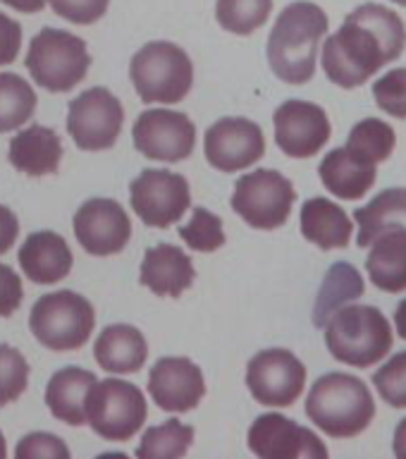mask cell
<instances>
[{
    "mask_svg": "<svg viewBox=\"0 0 406 459\" xmlns=\"http://www.w3.org/2000/svg\"><path fill=\"white\" fill-rule=\"evenodd\" d=\"M404 48L406 27L400 14L378 3H366L344 17L340 31L325 39L323 70L340 89H357L402 57Z\"/></svg>",
    "mask_w": 406,
    "mask_h": 459,
    "instance_id": "6da1fadb",
    "label": "cell"
},
{
    "mask_svg": "<svg viewBox=\"0 0 406 459\" xmlns=\"http://www.w3.org/2000/svg\"><path fill=\"white\" fill-rule=\"evenodd\" d=\"M330 20L323 7L307 0L287 5L268 36V63L285 84H307L315 74L318 46L328 34Z\"/></svg>",
    "mask_w": 406,
    "mask_h": 459,
    "instance_id": "7a4b0ae2",
    "label": "cell"
},
{
    "mask_svg": "<svg viewBox=\"0 0 406 459\" xmlns=\"http://www.w3.org/2000/svg\"><path fill=\"white\" fill-rule=\"evenodd\" d=\"M307 416L325 436L357 437L376 421V400L357 376L325 373L308 390Z\"/></svg>",
    "mask_w": 406,
    "mask_h": 459,
    "instance_id": "3957f363",
    "label": "cell"
},
{
    "mask_svg": "<svg viewBox=\"0 0 406 459\" xmlns=\"http://www.w3.org/2000/svg\"><path fill=\"white\" fill-rule=\"evenodd\" d=\"M323 328L333 359L354 368H371L393 350V325L380 308L368 304L340 307Z\"/></svg>",
    "mask_w": 406,
    "mask_h": 459,
    "instance_id": "277c9868",
    "label": "cell"
},
{
    "mask_svg": "<svg viewBox=\"0 0 406 459\" xmlns=\"http://www.w3.org/2000/svg\"><path fill=\"white\" fill-rule=\"evenodd\" d=\"M24 65L41 89L67 93L86 79V72L91 67V56L84 39H79L72 31L46 27L29 43Z\"/></svg>",
    "mask_w": 406,
    "mask_h": 459,
    "instance_id": "5b68a950",
    "label": "cell"
},
{
    "mask_svg": "<svg viewBox=\"0 0 406 459\" xmlns=\"http://www.w3.org/2000/svg\"><path fill=\"white\" fill-rule=\"evenodd\" d=\"M129 77L143 103H179L194 84L192 57L170 41H151L134 53Z\"/></svg>",
    "mask_w": 406,
    "mask_h": 459,
    "instance_id": "8992f818",
    "label": "cell"
},
{
    "mask_svg": "<svg viewBox=\"0 0 406 459\" xmlns=\"http://www.w3.org/2000/svg\"><path fill=\"white\" fill-rule=\"evenodd\" d=\"M96 325L91 301L70 290L43 294L29 314V328L43 347L53 351L79 350Z\"/></svg>",
    "mask_w": 406,
    "mask_h": 459,
    "instance_id": "52a82bcc",
    "label": "cell"
},
{
    "mask_svg": "<svg viewBox=\"0 0 406 459\" xmlns=\"http://www.w3.org/2000/svg\"><path fill=\"white\" fill-rule=\"evenodd\" d=\"M146 397L134 383L117 378L96 380L86 394V423L110 443H127L146 423Z\"/></svg>",
    "mask_w": 406,
    "mask_h": 459,
    "instance_id": "ba28073f",
    "label": "cell"
},
{
    "mask_svg": "<svg viewBox=\"0 0 406 459\" xmlns=\"http://www.w3.org/2000/svg\"><path fill=\"white\" fill-rule=\"evenodd\" d=\"M297 192L278 170L261 168L237 179L232 211L254 230H278L289 221Z\"/></svg>",
    "mask_w": 406,
    "mask_h": 459,
    "instance_id": "9c48e42d",
    "label": "cell"
},
{
    "mask_svg": "<svg viewBox=\"0 0 406 459\" xmlns=\"http://www.w3.org/2000/svg\"><path fill=\"white\" fill-rule=\"evenodd\" d=\"M125 125V108L106 86H93L70 100L67 132L82 151H106L115 146Z\"/></svg>",
    "mask_w": 406,
    "mask_h": 459,
    "instance_id": "30bf717a",
    "label": "cell"
},
{
    "mask_svg": "<svg viewBox=\"0 0 406 459\" xmlns=\"http://www.w3.org/2000/svg\"><path fill=\"white\" fill-rule=\"evenodd\" d=\"M246 385L258 404L292 407L307 385V366L289 350H263L246 366Z\"/></svg>",
    "mask_w": 406,
    "mask_h": 459,
    "instance_id": "8fae6325",
    "label": "cell"
},
{
    "mask_svg": "<svg viewBox=\"0 0 406 459\" xmlns=\"http://www.w3.org/2000/svg\"><path fill=\"white\" fill-rule=\"evenodd\" d=\"M129 204L149 228H170L192 206L189 182L177 172L149 168L129 185Z\"/></svg>",
    "mask_w": 406,
    "mask_h": 459,
    "instance_id": "7c38bea8",
    "label": "cell"
},
{
    "mask_svg": "<svg viewBox=\"0 0 406 459\" xmlns=\"http://www.w3.org/2000/svg\"><path fill=\"white\" fill-rule=\"evenodd\" d=\"M134 146L142 156L163 163H179L194 153L196 127L189 115L168 108L143 110L134 122Z\"/></svg>",
    "mask_w": 406,
    "mask_h": 459,
    "instance_id": "4fadbf2b",
    "label": "cell"
},
{
    "mask_svg": "<svg viewBox=\"0 0 406 459\" xmlns=\"http://www.w3.org/2000/svg\"><path fill=\"white\" fill-rule=\"evenodd\" d=\"M275 143L289 158H311L330 142L328 113L311 100H285L272 115Z\"/></svg>",
    "mask_w": 406,
    "mask_h": 459,
    "instance_id": "5bb4252c",
    "label": "cell"
},
{
    "mask_svg": "<svg viewBox=\"0 0 406 459\" xmlns=\"http://www.w3.org/2000/svg\"><path fill=\"white\" fill-rule=\"evenodd\" d=\"M203 151L215 170H246L265 156L263 129L246 117H222L208 127Z\"/></svg>",
    "mask_w": 406,
    "mask_h": 459,
    "instance_id": "9a60e30c",
    "label": "cell"
},
{
    "mask_svg": "<svg viewBox=\"0 0 406 459\" xmlns=\"http://www.w3.org/2000/svg\"><path fill=\"white\" fill-rule=\"evenodd\" d=\"M249 450L261 459H328L314 430L282 414H261L249 429Z\"/></svg>",
    "mask_w": 406,
    "mask_h": 459,
    "instance_id": "2e32d148",
    "label": "cell"
},
{
    "mask_svg": "<svg viewBox=\"0 0 406 459\" xmlns=\"http://www.w3.org/2000/svg\"><path fill=\"white\" fill-rule=\"evenodd\" d=\"M79 247L91 256H113L127 247L132 221L127 211L113 199L84 201L72 221Z\"/></svg>",
    "mask_w": 406,
    "mask_h": 459,
    "instance_id": "e0dca14e",
    "label": "cell"
},
{
    "mask_svg": "<svg viewBox=\"0 0 406 459\" xmlns=\"http://www.w3.org/2000/svg\"><path fill=\"white\" fill-rule=\"evenodd\" d=\"M149 394L163 411L185 414L199 407L206 394V380L192 359L163 357L151 368Z\"/></svg>",
    "mask_w": 406,
    "mask_h": 459,
    "instance_id": "ac0fdd59",
    "label": "cell"
},
{
    "mask_svg": "<svg viewBox=\"0 0 406 459\" xmlns=\"http://www.w3.org/2000/svg\"><path fill=\"white\" fill-rule=\"evenodd\" d=\"M17 258H20L22 273L36 285H56L70 275L72 264H74L65 237L50 230L29 235Z\"/></svg>",
    "mask_w": 406,
    "mask_h": 459,
    "instance_id": "d6986e66",
    "label": "cell"
},
{
    "mask_svg": "<svg viewBox=\"0 0 406 459\" xmlns=\"http://www.w3.org/2000/svg\"><path fill=\"white\" fill-rule=\"evenodd\" d=\"M194 278H196V271H194L192 258L175 244H158L143 254L139 280L158 297L177 299L179 294L192 287Z\"/></svg>",
    "mask_w": 406,
    "mask_h": 459,
    "instance_id": "ffe728a7",
    "label": "cell"
},
{
    "mask_svg": "<svg viewBox=\"0 0 406 459\" xmlns=\"http://www.w3.org/2000/svg\"><path fill=\"white\" fill-rule=\"evenodd\" d=\"M318 175H321L325 189L335 194L337 199L357 201L364 199L373 189L376 179H378V165L358 158L347 146H340L323 158Z\"/></svg>",
    "mask_w": 406,
    "mask_h": 459,
    "instance_id": "44dd1931",
    "label": "cell"
},
{
    "mask_svg": "<svg viewBox=\"0 0 406 459\" xmlns=\"http://www.w3.org/2000/svg\"><path fill=\"white\" fill-rule=\"evenodd\" d=\"M93 357L108 373H136L142 371L149 357V344L139 328L117 323L100 330L99 340L93 344Z\"/></svg>",
    "mask_w": 406,
    "mask_h": 459,
    "instance_id": "7402d4cb",
    "label": "cell"
},
{
    "mask_svg": "<svg viewBox=\"0 0 406 459\" xmlns=\"http://www.w3.org/2000/svg\"><path fill=\"white\" fill-rule=\"evenodd\" d=\"M301 235L323 251L344 249L354 235V222L335 201L314 196L301 206Z\"/></svg>",
    "mask_w": 406,
    "mask_h": 459,
    "instance_id": "603a6c76",
    "label": "cell"
},
{
    "mask_svg": "<svg viewBox=\"0 0 406 459\" xmlns=\"http://www.w3.org/2000/svg\"><path fill=\"white\" fill-rule=\"evenodd\" d=\"M7 158H10L13 168L24 175H31V178L53 175L63 160V142L50 127L31 125L10 139Z\"/></svg>",
    "mask_w": 406,
    "mask_h": 459,
    "instance_id": "cb8c5ba5",
    "label": "cell"
},
{
    "mask_svg": "<svg viewBox=\"0 0 406 459\" xmlns=\"http://www.w3.org/2000/svg\"><path fill=\"white\" fill-rule=\"evenodd\" d=\"M96 383V376L79 366H67L53 373L46 387V404L57 421L67 426H84L86 423V394Z\"/></svg>",
    "mask_w": 406,
    "mask_h": 459,
    "instance_id": "d4e9b609",
    "label": "cell"
},
{
    "mask_svg": "<svg viewBox=\"0 0 406 459\" xmlns=\"http://www.w3.org/2000/svg\"><path fill=\"white\" fill-rule=\"evenodd\" d=\"M368 278L378 290L397 294L406 290V230H390L371 242L366 258Z\"/></svg>",
    "mask_w": 406,
    "mask_h": 459,
    "instance_id": "484cf974",
    "label": "cell"
},
{
    "mask_svg": "<svg viewBox=\"0 0 406 459\" xmlns=\"http://www.w3.org/2000/svg\"><path fill=\"white\" fill-rule=\"evenodd\" d=\"M358 237L357 244L361 249L371 247V242L390 230H406V186H394L376 194L366 206L357 208Z\"/></svg>",
    "mask_w": 406,
    "mask_h": 459,
    "instance_id": "4316f807",
    "label": "cell"
},
{
    "mask_svg": "<svg viewBox=\"0 0 406 459\" xmlns=\"http://www.w3.org/2000/svg\"><path fill=\"white\" fill-rule=\"evenodd\" d=\"M364 278H361V273H358L354 265L347 264V261H340V264L330 265V271L325 273V280H323L321 290H318V297H315V328H323L337 308L344 307V304H350V301H357L358 297H364Z\"/></svg>",
    "mask_w": 406,
    "mask_h": 459,
    "instance_id": "83f0119b",
    "label": "cell"
},
{
    "mask_svg": "<svg viewBox=\"0 0 406 459\" xmlns=\"http://www.w3.org/2000/svg\"><path fill=\"white\" fill-rule=\"evenodd\" d=\"M36 91L14 72L0 74V132H13L22 127L36 110Z\"/></svg>",
    "mask_w": 406,
    "mask_h": 459,
    "instance_id": "f1b7e54d",
    "label": "cell"
},
{
    "mask_svg": "<svg viewBox=\"0 0 406 459\" xmlns=\"http://www.w3.org/2000/svg\"><path fill=\"white\" fill-rule=\"evenodd\" d=\"M394 146H397V134L380 117H366V120L357 122L347 139V149L373 165L385 163L394 153Z\"/></svg>",
    "mask_w": 406,
    "mask_h": 459,
    "instance_id": "f546056e",
    "label": "cell"
},
{
    "mask_svg": "<svg viewBox=\"0 0 406 459\" xmlns=\"http://www.w3.org/2000/svg\"><path fill=\"white\" fill-rule=\"evenodd\" d=\"M194 443V429L186 423L170 419V421L153 426L143 433L142 445L136 447L139 459H179Z\"/></svg>",
    "mask_w": 406,
    "mask_h": 459,
    "instance_id": "4dcf8cb0",
    "label": "cell"
},
{
    "mask_svg": "<svg viewBox=\"0 0 406 459\" xmlns=\"http://www.w3.org/2000/svg\"><path fill=\"white\" fill-rule=\"evenodd\" d=\"M271 10L272 0H218L215 20L225 31L249 36L268 22Z\"/></svg>",
    "mask_w": 406,
    "mask_h": 459,
    "instance_id": "1f68e13d",
    "label": "cell"
},
{
    "mask_svg": "<svg viewBox=\"0 0 406 459\" xmlns=\"http://www.w3.org/2000/svg\"><path fill=\"white\" fill-rule=\"evenodd\" d=\"M179 237L194 251H215L225 244L220 215L211 213L208 208H194L192 221L179 228Z\"/></svg>",
    "mask_w": 406,
    "mask_h": 459,
    "instance_id": "d6a6232c",
    "label": "cell"
},
{
    "mask_svg": "<svg viewBox=\"0 0 406 459\" xmlns=\"http://www.w3.org/2000/svg\"><path fill=\"white\" fill-rule=\"evenodd\" d=\"M29 364L20 350L0 344V407L10 404L27 390Z\"/></svg>",
    "mask_w": 406,
    "mask_h": 459,
    "instance_id": "836d02e7",
    "label": "cell"
},
{
    "mask_svg": "<svg viewBox=\"0 0 406 459\" xmlns=\"http://www.w3.org/2000/svg\"><path fill=\"white\" fill-rule=\"evenodd\" d=\"M376 390L394 409H406V351L394 354L387 364L373 373Z\"/></svg>",
    "mask_w": 406,
    "mask_h": 459,
    "instance_id": "e575fe53",
    "label": "cell"
},
{
    "mask_svg": "<svg viewBox=\"0 0 406 459\" xmlns=\"http://www.w3.org/2000/svg\"><path fill=\"white\" fill-rule=\"evenodd\" d=\"M373 99L383 113L406 120V67L387 72L373 84Z\"/></svg>",
    "mask_w": 406,
    "mask_h": 459,
    "instance_id": "d590c367",
    "label": "cell"
},
{
    "mask_svg": "<svg viewBox=\"0 0 406 459\" xmlns=\"http://www.w3.org/2000/svg\"><path fill=\"white\" fill-rule=\"evenodd\" d=\"M17 459H36V457H50V459H70V447L53 433H29L17 443L14 450Z\"/></svg>",
    "mask_w": 406,
    "mask_h": 459,
    "instance_id": "8d00e7d4",
    "label": "cell"
},
{
    "mask_svg": "<svg viewBox=\"0 0 406 459\" xmlns=\"http://www.w3.org/2000/svg\"><path fill=\"white\" fill-rule=\"evenodd\" d=\"M53 13L72 24H93L108 10L110 0H48Z\"/></svg>",
    "mask_w": 406,
    "mask_h": 459,
    "instance_id": "74e56055",
    "label": "cell"
},
{
    "mask_svg": "<svg viewBox=\"0 0 406 459\" xmlns=\"http://www.w3.org/2000/svg\"><path fill=\"white\" fill-rule=\"evenodd\" d=\"M22 299H24V290L20 275L10 265L0 264V316L3 318L13 316L20 308Z\"/></svg>",
    "mask_w": 406,
    "mask_h": 459,
    "instance_id": "f35d334b",
    "label": "cell"
},
{
    "mask_svg": "<svg viewBox=\"0 0 406 459\" xmlns=\"http://www.w3.org/2000/svg\"><path fill=\"white\" fill-rule=\"evenodd\" d=\"M20 46L22 24L0 13V65L14 63V57L20 56Z\"/></svg>",
    "mask_w": 406,
    "mask_h": 459,
    "instance_id": "ab89813d",
    "label": "cell"
},
{
    "mask_svg": "<svg viewBox=\"0 0 406 459\" xmlns=\"http://www.w3.org/2000/svg\"><path fill=\"white\" fill-rule=\"evenodd\" d=\"M17 235H20V221H17V215L0 204V254L13 249L14 242H17Z\"/></svg>",
    "mask_w": 406,
    "mask_h": 459,
    "instance_id": "60d3db41",
    "label": "cell"
},
{
    "mask_svg": "<svg viewBox=\"0 0 406 459\" xmlns=\"http://www.w3.org/2000/svg\"><path fill=\"white\" fill-rule=\"evenodd\" d=\"M3 3H5L7 7L17 10V13L34 14V13H41L48 0H3Z\"/></svg>",
    "mask_w": 406,
    "mask_h": 459,
    "instance_id": "b9f144b4",
    "label": "cell"
},
{
    "mask_svg": "<svg viewBox=\"0 0 406 459\" xmlns=\"http://www.w3.org/2000/svg\"><path fill=\"white\" fill-rule=\"evenodd\" d=\"M393 452H394V457L406 459V419H402V421L397 423V429H394Z\"/></svg>",
    "mask_w": 406,
    "mask_h": 459,
    "instance_id": "7bdbcfd3",
    "label": "cell"
},
{
    "mask_svg": "<svg viewBox=\"0 0 406 459\" xmlns=\"http://www.w3.org/2000/svg\"><path fill=\"white\" fill-rule=\"evenodd\" d=\"M394 328H397V335L406 340V299H402L394 308Z\"/></svg>",
    "mask_w": 406,
    "mask_h": 459,
    "instance_id": "ee69618b",
    "label": "cell"
},
{
    "mask_svg": "<svg viewBox=\"0 0 406 459\" xmlns=\"http://www.w3.org/2000/svg\"><path fill=\"white\" fill-rule=\"evenodd\" d=\"M5 455H7L5 437H3V433H0V459H5Z\"/></svg>",
    "mask_w": 406,
    "mask_h": 459,
    "instance_id": "f6af8a7d",
    "label": "cell"
},
{
    "mask_svg": "<svg viewBox=\"0 0 406 459\" xmlns=\"http://www.w3.org/2000/svg\"><path fill=\"white\" fill-rule=\"evenodd\" d=\"M394 3H397V5H402V7H406V0H394Z\"/></svg>",
    "mask_w": 406,
    "mask_h": 459,
    "instance_id": "bcb514c9",
    "label": "cell"
}]
</instances>
